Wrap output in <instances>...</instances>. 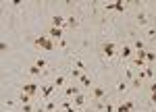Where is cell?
I'll use <instances>...</instances> for the list:
<instances>
[{
  "label": "cell",
  "mask_w": 156,
  "mask_h": 112,
  "mask_svg": "<svg viewBox=\"0 0 156 112\" xmlns=\"http://www.w3.org/2000/svg\"><path fill=\"white\" fill-rule=\"evenodd\" d=\"M144 73H146V79H154V71H152L150 66H146V69H144Z\"/></svg>",
  "instance_id": "obj_28"
},
{
  "label": "cell",
  "mask_w": 156,
  "mask_h": 112,
  "mask_svg": "<svg viewBox=\"0 0 156 112\" xmlns=\"http://www.w3.org/2000/svg\"><path fill=\"white\" fill-rule=\"evenodd\" d=\"M36 44L37 48H42V50H54V44H52V39L50 37H44V36H40V37H36Z\"/></svg>",
  "instance_id": "obj_2"
},
{
  "label": "cell",
  "mask_w": 156,
  "mask_h": 112,
  "mask_svg": "<svg viewBox=\"0 0 156 112\" xmlns=\"http://www.w3.org/2000/svg\"><path fill=\"white\" fill-rule=\"evenodd\" d=\"M6 48H9V44H6V42H0V50H2V52H6Z\"/></svg>",
  "instance_id": "obj_32"
},
{
  "label": "cell",
  "mask_w": 156,
  "mask_h": 112,
  "mask_svg": "<svg viewBox=\"0 0 156 112\" xmlns=\"http://www.w3.org/2000/svg\"><path fill=\"white\" fill-rule=\"evenodd\" d=\"M52 93H54V83H50V85H42V89H40V98H42V100H50Z\"/></svg>",
  "instance_id": "obj_6"
},
{
  "label": "cell",
  "mask_w": 156,
  "mask_h": 112,
  "mask_svg": "<svg viewBox=\"0 0 156 112\" xmlns=\"http://www.w3.org/2000/svg\"><path fill=\"white\" fill-rule=\"evenodd\" d=\"M98 110H102V112H117V104H112V102H104V104L98 106Z\"/></svg>",
  "instance_id": "obj_11"
},
{
  "label": "cell",
  "mask_w": 156,
  "mask_h": 112,
  "mask_svg": "<svg viewBox=\"0 0 156 112\" xmlns=\"http://www.w3.org/2000/svg\"><path fill=\"white\" fill-rule=\"evenodd\" d=\"M54 112H65V110H54Z\"/></svg>",
  "instance_id": "obj_37"
},
{
  "label": "cell",
  "mask_w": 156,
  "mask_h": 112,
  "mask_svg": "<svg viewBox=\"0 0 156 112\" xmlns=\"http://www.w3.org/2000/svg\"><path fill=\"white\" fill-rule=\"evenodd\" d=\"M146 36L150 39H156V27H146Z\"/></svg>",
  "instance_id": "obj_22"
},
{
  "label": "cell",
  "mask_w": 156,
  "mask_h": 112,
  "mask_svg": "<svg viewBox=\"0 0 156 112\" xmlns=\"http://www.w3.org/2000/svg\"><path fill=\"white\" fill-rule=\"evenodd\" d=\"M52 27H58V29H67V21L62 19V17H52Z\"/></svg>",
  "instance_id": "obj_12"
},
{
  "label": "cell",
  "mask_w": 156,
  "mask_h": 112,
  "mask_svg": "<svg viewBox=\"0 0 156 112\" xmlns=\"http://www.w3.org/2000/svg\"><path fill=\"white\" fill-rule=\"evenodd\" d=\"M156 60V54L154 52H150V50H146V62L150 64V62H154Z\"/></svg>",
  "instance_id": "obj_25"
},
{
  "label": "cell",
  "mask_w": 156,
  "mask_h": 112,
  "mask_svg": "<svg viewBox=\"0 0 156 112\" xmlns=\"http://www.w3.org/2000/svg\"><path fill=\"white\" fill-rule=\"evenodd\" d=\"M21 91H23V93H29V96H37V93H40V87H37L36 83H23Z\"/></svg>",
  "instance_id": "obj_5"
},
{
  "label": "cell",
  "mask_w": 156,
  "mask_h": 112,
  "mask_svg": "<svg viewBox=\"0 0 156 112\" xmlns=\"http://www.w3.org/2000/svg\"><path fill=\"white\" fill-rule=\"evenodd\" d=\"M85 112H96V110L94 108H85Z\"/></svg>",
  "instance_id": "obj_36"
},
{
  "label": "cell",
  "mask_w": 156,
  "mask_h": 112,
  "mask_svg": "<svg viewBox=\"0 0 156 112\" xmlns=\"http://www.w3.org/2000/svg\"><path fill=\"white\" fill-rule=\"evenodd\" d=\"M65 83H67V77L65 75H56L54 77V87H65Z\"/></svg>",
  "instance_id": "obj_13"
},
{
  "label": "cell",
  "mask_w": 156,
  "mask_h": 112,
  "mask_svg": "<svg viewBox=\"0 0 156 112\" xmlns=\"http://www.w3.org/2000/svg\"><path fill=\"white\" fill-rule=\"evenodd\" d=\"M133 46H135V50H146V48H148V46H146V44L142 42V39H137V42H135Z\"/></svg>",
  "instance_id": "obj_29"
},
{
  "label": "cell",
  "mask_w": 156,
  "mask_h": 112,
  "mask_svg": "<svg viewBox=\"0 0 156 112\" xmlns=\"http://www.w3.org/2000/svg\"><path fill=\"white\" fill-rule=\"evenodd\" d=\"M156 91V81H152V83H150V93H154Z\"/></svg>",
  "instance_id": "obj_33"
},
{
  "label": "cell",
  "mask_w": 156,
  "mask_h": 112,
  "mask_svg": "<svg viewBox=\"0 0 156 112\" xmlns=\"http://www.w3.org/2000/svg\"><path fill=\"white\" fill-rule=\"evenodd\" d=\"M150 102H154V104H156V91H154V93H150Z\"/></svg>",
  "instance_id": "obj_35"
},
{
  "label": "cell",
  "mask_w": 156,
  "mask_h": 112,
  "mask_svg": "<svg viewBox=\"0 0 156 112\" xmlns=\"http://www.w3.org/2000/svg\"><path fill=\"white\" fill-rule=\"evenodd\" d=\"M71 102H73V106H75V108H83L85 104H87V96H83V93H77V96H75Z\"/></svg>",
  "instance_id": "obj_8"
},
{
  "label": "cell",
  "mask_w": 156,
  "mask_h": 112,
  "mask_svg": "<svg viewBox=\"0 0 156 112\" xmlns=\"http://www.w3.org/2000/svg\"><path fill=\"white\" fill-rule=\"evenodd\" d=\"M71 79H79V77H81V75H83V71H79V69H75V66H73L71 69Z\"/></svg>",
  "instance_id": "obj_24"
},
{
  "label": "cell",
  "mask_w": 156,
  "mask_h": 112,
  "mask_svg": "<svg viewBox=\"0 0 156 112\" xmlns=\"http://www.w3.org/2000/svg\"><path fill=\"white\" fill-rule=\"evenodd\" d=\"M73 62H75V69H79V71H83V73H85V62H83V60H79V58H75Z\"/></svg>",
  "instance_id": "obj_26"
},
{
  "label": "cell",
  "mask_w": 156,
  "mask_h": 112,
  "mask_svg": "<svg viewBox=\"0 0 156 112\" xmlns=\"http://www.w3.org/2000/svg\"><path fill=\"white\" fill-rule=\"evenodd\" d=\"M117 91H119V93H125V91H127V83H125V81H119V83H117Z\"/></svg>",
  "instance_id": "obj_27"
},
{
  "label": "cell",
  "mask_w": 156,
  "mask_h": 112,
  "mask_svg": "<svg viewBox=\"0 0 156 112\" xmlns=\"http://www.w3.org/2000/svg\"><path fill=\"white\" fill-rule=\"evenodd\" d=\"M34 64H36L40 71H46V66H48V60H44V58H37V60L34 62Z\"/></svg>",
  "instance_id": "obj_19"
},
{
  "label": "cell",
  "mask_w": 156,
  "mask_h": 112,
  "mask_svg": "<svg viewBox=\"0 0 156 112\" xmlns=\"http://www.w3.org/2000/svg\"><path fill=\"white\" fill-rule=\"evenodd\" d=\"M79 83H81V85L83 87H92V77H90V75H81V77H79Z\"/></svg>",
  "instance_id": "obj_14"
},
{
  "label": "cell",
  "mask_w": 156,
  "mask_h": 112,
  "mask_svg": "<svg viewBox=\"0 0 156 112\" xmlns=\"http://www.w3.org/2000/svg\"><path fill=\"white\" fill-rule=\"evenodd\" d=\"M133 110H135L133 102H121V104H117V112H133Z\"/></svg>",
  "instance_id": "obj_10"
},
{
  "label": "cell",
  "mask_w": 156,
  "mask_h": 112,
  "mask_svg": "<svg viewBox=\"0 0 156 112\" xmlns=\"http://www.w3.org/2000/svg\"><path fill=\"white\" fill-rule=\"evenodd\" d=\"M42 73H44V71H40L36 64H34V66H29V75H31L34 79H40V77H42Z\"/></svg>",
  "instance_id": "obj_16"
},
{
  "label": "cell",
  "mask_w": 156,
  "mask_h": 112,
  "mask_svg": "<svg viewBox=\"0 0 156 112\" xmlns=\"http://www.w3.org/2000/svg\"><path fill=\"white\" fill-rule=\"evenodd\" d=\"M131 54H133L131 46H127V44H123V46H121V52H119L121 60H129V58H131Z\"/></svg>",
  "instance_id": "obj_7"
},
{
  "label": "cell",
  "mask_w": 156,
  "mask_h": 112,
  "mask_svg": "<svg viewBox=\"0 0 156 112\" xmlns=\"http://www.w3.org/2000/svg\"><path fill=\"white\" fill-rule=\"evenodd\" d=\"M62 36H65V29H58V27H52V29L48 31L50 39H58V42H60V39H65Z\"/></svg>",
  "instance_id": "obj_9"
},
{
  "label": "cell",
  "mask_w": 156,
  "mask_h": 112,
  "mask_svg": "<svg viewBox=\"0 0 156 112\" xmlns=\"http://www.w3.org/2000/svg\"><path fill=\"white\" fill-rule=\"evenodd\" d=\"M58 48H67V39H60V42H58Z\"/></svg>",
  "instance_id": "obj_34"
},
{
  "label": "cell",
  "mask_w": 156,
  "mask_h": 112,
  "mask_svg": "<svg viewBox=\"0 0 156 112\" xmlns=\"http://www.w3.org/2000/svg\"><path fill=\"white\" fill-rule=\"evenodd\" d=\"M125 6H127L125 2H123V4H121V2H117V4H115V8H117V11H125Z\"/></svg>",
  "instance_id": "obj_31"
},
{
  "label": "cell",
  "mask_w": 156,
  "mask_h": 112,
  "mask_svg": "<svg viewBox=\"0 0 156 112\" xmlns=\"http://www.w3.org/2000/svg\"><path fill=\"white\" fill-rule=\"evenodd\" d=\"M90 98L96 100V102H102V100L106 98V89H104V87H92V93H90Z\"/></svg>",
  "instance_id": "obj_3"
},
{
  "label": "cell",
  "mask_w": 156,
  "mask_h": 112,
  "mask_svg": "<svg viewBox=\"0 0 156 112\" xmlns=\"http://www.w3.org/2000/svg\"><path fill=\"white\" fill-rule=\"evenodd\" d=\"M19 102H21V104H31V96L21 91V96H19Z\"/></svg>",
  "instance_id": "obj_21"
},
{
  "label": "cell",
  "mask_w": 156,
  "mask_h": 112,
  "mask_svg": "<svg viewBox=\"0 0 156 112\" xmlns=\"http://www.w3.org/2000/svg\"><path fill=\"white\" fill-rule=\"evenodd\" d=\"M135 21H137V25H148V15L146 12H140Z\"/></svg>",
  "instance_id": "obj_20"
},
{
  "label": "cell",
  "mask_w": 156,
  "mask_h": 112,
  "mask_svg": "<svg viewBox=\"0 0 156 112\" xmlns=\"http://www.w3.org/2000/svg\"><path fill=\"white\" fill-rule=\"evenodd\" d=\"M62 110L65 112H77V108L71 104V100H65V102H62Z\"/></svg>",
  "instance_id": "obj_15"
},
{
  "label": "cell",
  "mask_w": 156,
  "mask_h": 112,
  "mask_svg": "<svg viewBox=\"0 0 156 112\" xmlns=\"http://www.w3.org/2000/svg\"><path fill=\"white\" fill-rule=\"evenodd\" d=\"M77 93H81V91H79L75 85H67L65 89H62V100H73Z\"/></svg>",
  "instance_id": "obj_4"
},
{
  "label": "cell",
  "mask_w": 156,
  "mask_h": 112,
  "mask_svg": "<svg viewBox=\"0 0 156 112\" xmlns=\"http://www.w3.org/2000/svg\"><path fill=\"white\" fill-rule=\"evenodd\" d=\"M44 110H46V112L58 110V108H56V102H52V100H46V106H44Z\"/></svg>",
  "instance_id": "obj_18"
},
{
  "label": "cell",
  "mask_w": 156,
  "mask_h": 112,
  "mask_svg": "<svg viewBox=\"0 0 156 112\" xmlns=\"http://www.w3.org/2000/svg\"><path fill=\"white\" fill-rule=\"evenodd\" d=\"M102 56H104L106 60H112V58L117 56V46H115L112 42H106V44H102Z\"/></svg>",
  "instance_id": "obj_1"
},
{
  "label": "cell",
  "mask_w": 156,
  "mask_h": 112,
  "mask_svg": "<svg viewBox=\"0 0 156 112\" xmlns=\"http://www.w3.org/2000/svg\"><path fill=\"white\" fill-rule=\"evenodd\" d=\"M77 25H79V21H77V17H69V19H67V29H75V27H77Z\"/></svg>",
  "instance_id": "obj_17"
},
{
  "label": "cell",
  "mask_w": 156,
  "mask_h": 112,
  "mask_svg": "<svg viewBox=\"0 0 156 112\" xmlns=\"http://www.w3.org/2000/svg\"><path fill=\"white\" fill-rule=\"evenodd\" d=\"M131 85L133 87H142V79H140V77H133V79H131Z\"/></svg>",
  "instance_id": "obj_30"
},
{
  "label": "cell",
  "mask_w": 156,
  "mask_h": 112,
  "mask_svg": "<svg viewBox=\"0 0 156 112\" xmlns=\"http://www.w3.org/2000/svg\"><path fill=\"white\" fill-rule=\"evenodd\" d=\"M21 112H36L34 104H21Z\"/></svg>",
  "instance_id": "obj_23"
}]
</instances>
